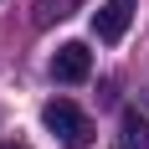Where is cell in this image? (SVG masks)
<instances>
[{"label":"cell","instance_id":"obj_1","mask_svg":"<svg viewBox=\"0 0 149 149\" xmlns=\"http://www.w3.org/2000/svg\"><path fill=\"white\" fill-rule=\"evenodd\" d=\"M41 123L52 129V139H57V144H67V149H88L93 134H98V129H93V118H88L77 103H67V98H52V103L41 108Z\"/></svg>","mask_w":149,"mask_h":149},{"label":"cell","instance_id":"obj_2","mask_svg":"<svg viewBox=\"0 0 149 149\" xmlns=\"http://www.w3.org/2000/svg\"><path fill=\"white\" fill-rule=\"evenodd\" d=\"M134 5L139 0H103L98 10H93V36L98 41H123V31H129V21H134Z\"/></svg>","mask_w":149,"mask_h":149},{"label":"cell","instance_id":"obj_3","mask_svg":"<svg viewBox=\"0 0 149 149\" xmlns=\"http://www.w3.org/2000/svg\"><path fill=\"white\" fill-rule=\"evenodd\" d=\"M88 72H93V52L82 41H62L57 52H52V77H57V82H82Z\"/></svg>","mask_w":149,"mask_h":149},{"label":"cell","instance_id":"obj_4","mask_svg":"<svg viewBox=\"0 0 149 149\" xmlns=\"http://www.w3.org/2000/svg\"><path fill=\"white\" fill-rule=\"evenodd\" d=\"M118 149H149V118L139 108H123L118 118Z\"/></svg>","mask_w":149,"mask_h":149},{"label":"cell","instance_id":"obj_5","mask_svg":"<svg viewBox=\"0 0 149 149\" xmlns=\"http://www.w3.org/2000/svg\"><path fill=\"white\" fill-rule=\"evenodd\" d=\"M77 5H82V0H36V5H31V21H36V26H52V21H67Z\"/></svg>","mask_w":149,"mask_h":149},{"label":"cell","instance_id":"obj_6","mask_svg":"<svg viewBox=\"0 0 149 149\" xmlns=\"http://www.w3.org/2000/svg\"><path fill=\"white\" fill-rule=\"evenodd\" d=\"M0 149H31V144H10V139H0Z\"/></svg>","mask_w":149,"mask_h":149}]
</instances>
